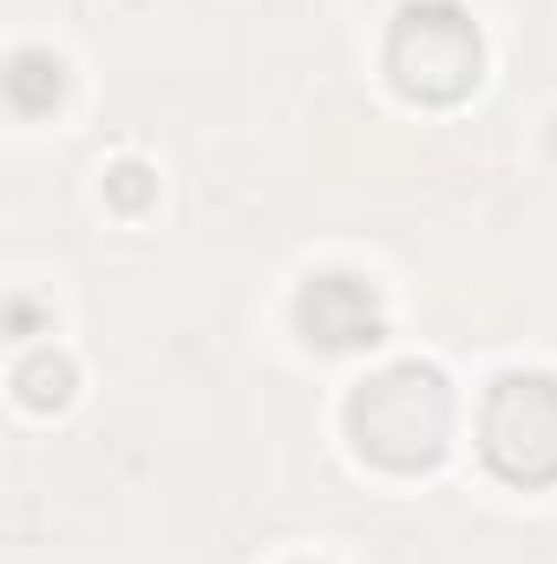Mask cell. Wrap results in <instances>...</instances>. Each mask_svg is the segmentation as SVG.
<instances>
[{
	"instance_id": "7a4b0ae2",
	"label": "cell",
	"mask_w": 557,
	"mask_h": 564,
	"mask_svg": "<svg viewBox=\"0 0 557 564\" xmlns=\"http://www.w3.org/2000/svg\"><path fill=\"white\" fill-rule=\"evenodd\" d=\"M485 40L466 7L452 0H414L387 26V79L419 106H452L479 86Z\"/></svg>"
},
{
	"instance_id": "3957f363",
	"label": "cell",
	"mask_w": 557,
	"mask_h": 564,
	"mask_svg": "<svg viewBox=\"0 0 557 564\" xmlns=\"http://www.w3.org/2000/svg\"><path fill=\"white\" fill-rule=\"evenodd\" d=\"M479 446L499 479L551 486L557 479V381L551 375H499L479 414Z\"/></svg>"
},
{
	"instance_id": "8992f818",
	"label": "cell",
	"mask_w": 557,
	"mask_h": 564,
	"mask_svg": "<svg viewBox=\"0 0 557 564\" xmlns=\"http://www.w3.org/2000/svg\"><path fill=\"white\" fill-rule=\"evenodd\" d=\"M13 388H20V401H26L33 414H53V408H66V394H73V368H66L59 355H26V361L13 368Z\"/></svg>"
},
{
	"instance_id": "6da1fadb",
	"label": "cell",
	"mask_w": 557,
	"mask_h": 564,
	"mask_svg": "<svg viewBox=\"0 0 557 564\" xmlns=\"http://www.w3.org/2000/svg\"><path fill=\"white\" fill-rule=\"evenodd\" d=\"M348 433L354 446L387 466V473H419L446 453L452 440V388L426 361H394L368 375L348 401Z\"/></svg>"
},
{
	"instance_id": "277c9868",
	"label": "cell",
	"mask_w": 557,
	"mask_h": 564,
	"mask_svg": "<svg viewBox=\"0 0 557 564\" xmlns=\"http://www.w3.org/2000/svg\"><path fill=\"white\" fill-rule=\"evenodd\" d=\"M295 322L321 348H368V341H381V295L368 276L328 270L295 295Z\"/></svg>"
},
{
	"instance_id": "52a82bcc",
	"label": "cell",
	"mask_w": 557,
	"mask_h": 564,
	"mask_svg": "<svg viewBox=\"0 0 557 564\" xmlns=\"http://www.w3.org/2000/svg\"><path fill=\"white\" fill-rule=\"evenodd\" d=\"M106 197H112L119 210H144V204H151V171L132 164V158L112 164V171H106Z\"/></svg>"
},
{
	"instance_id": "5b68a950",
	"label": "cell",
	"mask_w": 557,
	"mask_h": 564,
	"mask_svg": "<svg viewBox=\"0 0 557 564\" xmlns=\"http://www.w3.org/2000/svg\"><path fill=\"white\" fill-rule=\"evenodd\" d=\"M59 93H66V66L46 53V46H20L13 59H7V99L20 106V112H53L59 106Z\"/></svg>"
}]
</instances>
